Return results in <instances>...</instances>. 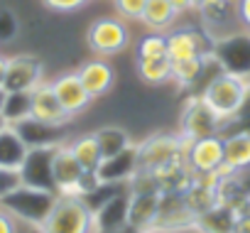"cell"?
Returning <instances> with one entry per match:
<instances>
[{
  "instance_id": "obj_39",
  "label": "cell",
  "mask_w": 250,
  "mask_h": 233,
  "mask_svg": "<svg viewBox=\"0 0 250 233\" xmlns=\"http://www.w3.org/2000/svg\"><path fill=\"white\" fill-rule=\"evenodd\" d=\"M235 15H238L240 27L250 32V0H235Z\"/></svg>"
},
{
  "instance_id": "obj_10",
  "label": "cell",
  "mask_w": 250,
  "mask_h": 233,
  "mask_svg": "<svg viewBox=\"0 0 250 233\" xmlns=\"http://www.w3.org/2000/svg\"><path fill=\"white\" fill-rule=\"evenodd\" d=\"M160 201H162V191L128 194V213H125L128 228L135 233H152L155 221L160 216Z\"/></svg>"
},
{
  "instance_id": "obj_46",
  "label": "cell",
  "mask_w": 250,
  "mask_h": 233,
  "mask_svg": "<svg viewBox=\"0 0 250 233\" xmlns=\"http://www.w3.org/2000/svg\"><path fill=\"white\" fill-rule=\"evenodd\" d=\"M40 233H42V231H40Z\"/></svg>"
},
{
  "instance_id": "obj_9",
  "label": "cell",
  "mask_w": 250,
  "mask_h": 233,
  "mask_svg": "<svg viewBox=\"0 0 250 233\" xmlns=\"http://www.w3.org/2000/svg\"><path fill=\"white\" fill-rule=\"evenodd\" d=\"M42 74H44V64L40 57L18 54V57L8 59L3 88L5 91H35L42 84Z\"/></svg>"
},
{
  "instance_id": "obj_1",
  "label": "cell",
  "mask_w": 250,
  "mask_h": 233,
  "mask_svg": "<svg viewBox=\"0 0 250 233\" xmlns=\"http://www.w3.org/2000/svg\"><path fill=\"white\" fill-rule=\"evenodd\" d=\"M57 199H59V191L40 189V187H30V184L20 182L8 194L0 196V209L8 211L13 218L25 221V223H30L40 231L42 223L47 221V216L52 213Z\"/></svg>"
},
{
  "instance_id": "obj_34",
  "label": "cell",
  "mask_w": 250,
  "mask_h": 233,
  "mask_svg": "<svg viewBox=\"0 0 250 233\" xmlns=\"http://www.w3.org/2000/svg\"><path fill=\"white\" fill-rule=\"evenodd\" d=\"M115 3V10L123 20H143V13H145V5L147 0H113Z\"/></svg>"
},
{
  "instance_id": "obj_26",
  "label": "cell",
  "mask_w": 250,
  "mask_h": 233,
  "mask_svg": "<svg viewBox=\"0 0 250 233\" xmlns=\"http://www.w3.org/2000/svg\"><path fill=\"white\" fill-rule=\"evenodd\" d=\"M211 62L208 57H194V59H182V62H172V81L179 88H191L206 71V64Z\"/></svg>"
},
{
  "instance_id": "obj_20",
  "label": "cell",
  "mask_w": 250,
  "mask_h": 233,
  "mask_svg": "<svg viewBox=\"0 0 250 233\" xmlns=\"http://www.w3.org/2000/svg\"><path fill=\"white\" fill-rule=\"evenodd\" d=\"M138 169V145H130L115 157H108L98 167V177L110 184H128L133 172Z\"/></svg>"
},
{
  "instance_id": "obj_2",
  "label": "cell",
  "mask_w": 250,
  "mask_h": 233,
  "mask_svg": "<svg viewBox=\"0 0 250 233\" xmlns=\"http://www.w3.org/2000/svg\"><path fill=\"white\" fill-rule=\"evenodd\" d=\"M42 233H93V211L79 194H59Z\"/></svg>"
},
{
  "instance_id": "obj_7",
  "label": "cell",
  "mask_w": 250,
  "mask_h": 233,
  "mask_svg": "<svg viewBox=\"0 0 250 233\" xmlns=\"http://www.w3.org/2000/svg\"><path fill=\"white\" fill-rule=\"evenodd\" d=\"M213 59L221 71H230L238 76H250V32L226 35L213 42Z\"/></svg>"
},
{
  "instance_id": "obj_18",
  "label": "cell",
  "mask_w": 250,
  "mask_h": 233,
  "mask_svg": "<svg viewBox=\"0 0 250 233\" xmlns=\"http://www.w3.org/2000/svg\"><path fill=\"white\" fill-rule=\"evenodd\" d=\"M125 213H128V194L120 191V194H115L113 199H108L103 206H98L93 211V231L115 233L120 228H128Z\"/></svg>"
},
{
  "instance_id": "obj_15",
  "label": "cell",
  "mask_w": 250,
  "mask_h": 233,
  "mask_svg": "<svg viewBox=\"0 0 250 233\" xmlns=\"http://www.w3.org/2000/svg\"><path fill=\"white\" fill-rule=\"evenodd\" d=\"M32 118L49 123V126H66L71 115L62 106L59 96L54 93L52 84H40L32 91Z\"/></svg>"
},
{
  "instance_id": "obj_19",
  "label": "cell",
  "mask_w": 250,
  "mask_h": 233,
  "mask_svg": "<svg viewBox=\"0 0 250 233\" xmlns=\"http://www.w3.org/2000/svg\"><path fill=\"white\" fill-rule=\"evenodd\" d=\"M76 74H79L81 84L86 86V91L91 93V98L105 96L110 91V86H113V79H115L113 66L105 59H91V62L81 64Z\"/></svg>"
},
{
  "instance_id": "obj_22",
  "label": "cell",
  "mask_w": 250,
  "mask_h": 233,
  "mask_svg": "<svg viewBox=\"0 0 250 233\" xmlns=\"http://www.w3.org/2000/svg\"><path fill=\"white\" fill-rule=\"evenodd\" d=\"M233 226H235V211L223 204H216L213 209L194 218V228L199 233H233Z\"/></svg>"
},
{
  "instance_id": "obj_21",
  "label": "cell",
  "mask_w": 250,
  "mask_h": 233,
  "mask_svg": "<svg viewBox=\"0 0 250 233\" xmlns=\"http://www.w3.org/2000/svg\"><path fill=\"white\" fill-rule=\"evenodd\" d=\"M27 145L25 140L18 135V130L13 126H5L0 130V169L8 172H20L25 157H27Z\"/></svg>"
},
{
  "instance_id": "obj_41",
  "label": "cell",
  "mask_w": 250,
  "mask_h": 233,
  "mask_svg": "<svg viewBox=\"0 0 250 233\" xmlns=\"http://www.w3.org/2000/svg\"><path fill=\"white\" fill-rule=\"evenodd\" d=\"M233 233H250V213L235 216V226H233Z\"/></svg>"
},
{
  "instance_id": "obj_33",
  "label": "cell",
  "mask_w": 250,
  "mask_h": 233,
  "mask_svg": "<svg viewBox=\"0 0 250 233\" xmlns=\"http://www.w3.org/2000/svg\"><path fill=\"white\" fill-rule=\"evenodd\" d=\"M245 196H250V191H248L235 177H223V179L216 184V199H218V204H223V206L235 209Z\"/></svg>"
},
{
  "instance_id": "obj_36",
  "label": "cell",
  "mask_w": 250,
  "mask_h": 233,
  "mask_svg": "<svg viewBox=\"0 0 250 233\" xmlns=\"http://www.w3.org/2000/svg\"><path fill=\"white\" fill-rule=\"evenodd\" d=\"M18 32V22L10 13L0 10V40H10L13 35Z\"/></svg>"
},
{
  "instance_id": "obj_43",
  "label": "cell",
  "mask_w": 250,
  "mask_h": 233,
  "mask_svg": "<svg viewBox=\"0 0 250 233\" xmlns=\"http://www.w3.org/2000/svg\"><path fill=\"white\" fill-rule=\"evenodd\" d=\"M5 69H8V59L0 54V86H3V81H5Z\"/></svg>"
},
{
  "instance_id": "obj_29",
  "label": "cell",
  "mask_w": 250,
  "mask_h": 233,
  "mask_svg": "<svg viewBox=\"0 0 250 233\" xmlns=\"http://www.w3.org/2000/svg\"><path fill=\"white\" fill-rule=\"evenodd\" d=\"M3 121L8 126H15L32 115V91H8L5 106H3Z\"/></svg>"
},
{
  "instance_id": "obj_25",
  "label": "cell",
  "mask_w": 250,
  "mask_h": 233,
  "mask_svg": "<svg viewBox=\"0 0 250 233\" xmlns=\"http://www.w3.org/2000/svg\"><path fill=\"white\" fill-rule=\"evenodd\" d=\"M223 160L233 165L238 172L250 167V133H233L223 138Z\"/></svg>"
},
{
  "instance_id": "obj_35",
  "label": "cell",
  "mask_w": 250,
  "mask_h": 233,
  "mask_svg": "<svg viewBox=\"0 0 250 233\" xmlns=\"http://www.w3.org/2000/svg\"><path fill=\"white\" fill-rule=\"evenodd\" d=\"M103 184V179L98 177V169H83V174L79 177V182H76V189H74V194H79V196H91L98 187Z\"/></svg>"
},
{
  "instance_id": "obj_4",
  "label": "cell",
  "mask_w": 250,
  "mask_h": 233,
  "mask_svg": "<svg viewBox=\"0 0 250 233\" xmlns=\"http://www.w3.org/2000/svg\"><path fill=\"white\" fill-rule=\"evenodd\" d=\"M187 148H189V140H184L182 135L157 133L138 145V169L155 174L179 160H187Z\"/></svg>"
},
{
  "instance_id": "obj_45",
  "label": "cell",
  "mask_w": 250,
  "mask_h": 233,
  "mask_svg": "<svg viewBox=\"0 0 250 233\" xmlns=\"http://www.w3.org/2000/svg\"><path fill=\"white\" fill-rule=\"evenodd\" d=\"M5 126H8V123H5V121H3V115H0V130H3V128H5Z\"/></svg>"
},
{
  "instance_id": "obj_30",
  "label": "cell",
  "mask_w": 250,
  "mask_h": 233,
  "mask_svg": "<svg viewBox=\"0 0 250 233\" xmlns=\"http://www.w3.org/2000/svg\"><path fill=\"white\" fill-rule=\"evenodd\" d=\"M93 135H96V140H98V145H101L103 160L115 157V155H120L123 150H128V148L133 145V143H130V135L125 133L123 128H118V126H105V128L96 130Z\"/></svg>"
},
{
  "instance_id": "obj_17",
  "label": "cell",
  "mask_w": 250,
  "mask_h": 233,
  "mask_svg": "<svg viewBox=\"0 0 250 233\" xmlns=\"http://www.w3.org/2000/svg\"><path fill=\"white\" fill-rule=\"evenodd\" d=\"M18 130V135L25 140L27 148H47V145H62L64 143V126H49V123H42L37 118H25L20 123L13 126Z\"/></svg>"
},
{
  "instance_id": "obj_8",
  "label": "cell",
  "mask_w": 250,
  "mask_h": 233,
  "mask_svg": "<svg viewBox=\"0 0 250 233\" xmlns=\"http://www.w3.org/2000/svg\"><path fill=\"white\" fill-rule=\"evenodd\" d=\"M213 37L196 27H179L167 35V57L172 62L194 59V57H208L213 52Z\"/></svg>"
},
{
  "instance_id": "obj_27",
  "label": "cell",
  "mask_w": 250,
  "mask_h": 233,
  "mask_svg": "<svg viewBox=\"0 0 250 233\" xmlns=\"http://www.w3.org/2000/svg\"><path fill=\"white\" fill-rule=\"evenodd\" d=\"M182 201H184L187 211H189L194 218L201 216L204 211H208V209H213V206L218 204V199H216V189L204 187V184H196V182H191V184L182 191Z\"/></svg>"
},
{
  "instance_id": "obj_12",
  "label": "cell",
  "mask_w": 250,
  "mask_h": 233,
  "mask_svg": "<svg viewBox=\"0 0 250 233\" xmlns=\"http://www.w3.org/2000/svg\"><path fill=\"white\" fill-rule=\"evenodd\" d=\"M194 228V216L187 211L182 194L177 191H162V201H160V216L155 221L152 233H177V231H187Z\"/></svg>"
},
{
  "instance_id": "obj_6",
  "label": "cell",
  "mask_w": 250,
  "mask_h": 233,
  "mask_svg": "<svg viewBox=\"0 0 250 233\" xmlns=\"http://www.w3.org/2000/svg\"><path fill=\"white\" fill-rule=\"evenodd\" d=\"M221 115L201 98V96H191L187 98L182 115H179V135L184 140H199L206 135H216L221 133Z\"/></svg>"
},
{
  "instance_id": "obj_14",
  "label": "cell",
  "mask_w": 250,
  "mask_h": 233,
  "mask_svg": "<svg viewBox=\"0 0 250 233\" xmlns=\"http://www.w3.org/2000/svg\"><path fill=\"white\" fill-rule=\"evenodd\" d=\"M83 174L81 162L74 157L71 145H57L52 152V179L59 194H74L79 177Z\"/></svg>"
},
{
  "instance_id": "obj_16",
  "label": "cell",
  "mask_w": 250,
  "mask_h": 233,
  "mask_svg": "<svg viewBox=\"0 0 250 233\" xmlns=\"http://www.w3.org/2000/svg\"><path fill=\"white\" fill-rule=\"evenodd\" d=\"M52 86H54V93L59 96V101H62V106L66 108L69 115H76V113L86 110L88 103L93 101L91 93L86 91V86L81 84V79H79L76 71H71V74H62L59 79L52 81Z\"/></svg>"
},
{
  "instance_id": "obj_23",
  "label": "cell",
  "mask_w": 250,
  "mask_h": 233,
  "mask_svg": "<svg viewBox=\"0 0 250 233\" xmlns=\"http://www.w3.org/2000/svg\"><path fill=\"white\" fill-rule=\"evenodd\" d=\"M177 18H179V10L169 3V0H147L140 22H145V27H150L155 32H165L167 27L174 25Z\"/></svg>"
},
{
  "instance_id": "obj_40",
  "label": "cell",
  "mask_w": 250,
  "mask_h": 233,
  "mask_svg": "<svg viewBox=\"0 0 250 233\" xmlns=\"http://www.w3.org/2000/svg\"><path fill=\"white\" fill-rule=\"evenodd\" d=\"M0 233H18L15 218H13L8 211H3V209H0Z\"/></svg>"
},
{
  "instance_id": "obj_13",
  "label": "cell",
  "mask_w": 250,
  "mask_h": 233,
  "mask_svg": "<svg viewBox=\"0 0 250 233\" xmlns=\"http://www.w3.org/2000/svg\"><path fill=\"white\" fill-rule=\"evenodd\" d=\"M223 162V135H206L199 140H189L187 148V165L191 172H216Z\"/></svg>"
},
{
  "instance_id": "obj_28",
  "label": "cell",
  "mask_w": 250,
  "mask_h": 233,
  "mask_svg": "<svg viewBox=\"0 0 250 233\" xmlns=\"http://www.w3.org/2000/svg\"><path fill=\"white\" fill-rule=\"evenodd\" d=\"M135 66H138V76L150 86H160V84L172 81V59L169 57L135 59Z\"/></svg>"
},
{
  "instance_id": "obj_37",
  "label": "cell",
  "mask_w": 250,
  "mask_h": 233,
  "mask_svg": "<svg viewBox=\"0 0 250 233\" xmlns=\"http://www.w3.org/2000/svg\"><path fill=\"white\" fill-rule=\"evenodd\" d=\"M47 8L59 10V13H69V10H79L81 5H86L88 0H44Z\"/></svg>"
},
{
  "instance_id": "obj_42",
  "label": "cell",
  "mask_w": 250,
  "mask_h": 233,
  "mask_svg": "<svg viewBox=\"0 0 250 233\" xmlns=\"http://www.w3.org/2000/svg\"><path fill=\"white\" fill-rule=\"evenodd\" d=\"M169 3H172L179 13H189V10H196V8H199V0H169Z\"/></svg>"
},
{
  "instance_id": "obj_31",
  "label": "cell",
  "mask_w": 250,
  "mask_h": 233,
  "mask_svg": "<svg viewBox=\"0 0 250 233\" xmlns=\"http://www.w3.org/2000/svg\"><path fill=\"white\" fill-rule=\"evenodd\" d=\"M71 152L74 157L81 162L83 169H98L101 162H103V155H101V145L96 140V135H81L71 143Z\"/></svg>"
},
{
  "instance_id": "obj_3",
  "label": "cell",
  "mask_w": 250,
  "mask_h": 233,
  "mask_svg": "<svg viewBox=\"0 0 250 233\" xmlns=\"http://www.w3.org/2000/svg\"><path fill=\"white\" fill-rule=\"evenodd\" d=\"M245 88H248L245 76H238V74H230V71H218V76H213L204 86L201 98L221 115V121H230L238 115Z\"/></svg>"
},
{
  "instance_id": "obj_11",
  "label": "cell",
  "mask_w": 250,
  "mask_h": 233,
  "mask_svg": "<svg viewBox=\"0 0 250 233\" xmlns=\"http://www.w3.org/2000/svg\"><path fill=\"white\" fill-rule=\"evenodd\" d=\"M57 145H47V148H30L27 150V157L20 167V182L22 184H30V187H40V189H52L57 191L54 187V179H52V152H54Z\"/></svg>"
},
{
  "instance_id": "obj_24",
  "label": "cell",
  "mask_w": 250,
  "mask_h": 233,
  "mask_svg": "<svg viewBox=\"0 0 250 233\" xmlns=\"http://www.w3.org/2000/svg\"><path fill=\"white\" fill-rule=\"evenodd\" d=\"M199 15L206 22V30L211 27H226L228 20L235 15V0H199Z\"/></svg>"
},
{
  "instance_id": "obj_32",
  "label": "cell",
  "mask_w": 250,
  "mask_h": 233,
  "mask_svg": "<svg viewBox=\"0 0 250 233\" xmlns=\"http://www.w3.org/2000/svg\"><path fill=\"white\" fill-rule=\"evenodd\" d=\"M155 57H167V35L150 30L145 37L138 40L135 59H155Z\"/></svg>"
},
{
  "instance_id": "obj_38",
  "label": "cell",
  "mask_w": 250,
  "mask_h": 233,
  "mask_svg": "<svg viewBox=\"0 0 250 233\" xmlns=\"http://www.w3.org/2000/svg\"><path fill=\"white\" fill-rule=\"evenodd\" d=\"M20 184V174L18 172H8V169H0V196L8 194L13 187Z\"/></svg>"
},
{
  "instance_id": "obj_5",
  "label": "cell",
  "mask_w": 250,
  "mask_h": 233,
  "mask_svg": "<svg viewBox=\"0 0 250 233\" xmlns=\"http://www.w3.org/2000/svg\"><path fill=\"white\" fill-rule=\"evenodd\" d=\"M86 44L98 57H115L128 49L130 30L120 18H98L86 32Z\"/></svg>"
},
{
  "instance_id": "obj_44",
  "label": "cell",
  "mask_w": 250,
  "mask_h": 233,
  "mask_svg": "<svg viewBox=\"0 0 250 233\" xmlns=\"http://www.w3.org/2000/svg\"><path fill=\"white\" fill-rule=\"evenodd\" d=\"M5 96H8V91L0 86V113H3V106H5Z\"/></svg>"
}]
</instances>
